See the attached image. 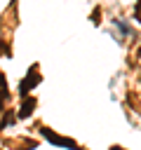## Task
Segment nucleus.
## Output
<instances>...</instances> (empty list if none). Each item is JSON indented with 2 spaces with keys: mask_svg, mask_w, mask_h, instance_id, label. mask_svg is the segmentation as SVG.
Masks as SVG:
<instances>
[{
  "mask_svg": "<svg viewBox=\"0 0 141 150\" xmlns=\"http://www.w3.org/2000/svg\"><path fill=\"white\" fill-rule=\"evenodd\" d=\"M42 136L49 141V143H54V145H63V148H70V150H80V145L75 143V141H70V138H63V136H56L52 129H42Z\"/></svg>",
  "mask_w": 141,
  "mask_h": 150,
  "instance_id": "f03ea898",
  "label": "nucleus"
},
{
  "mask_svg": "<svg viewBox=\"0 0 141 150\" xmlns=\"http://www.w3.org/2000/svg\"><path fill=\"white\" fill-rule=\"evenodd\" d=\"M9 98V94H7V80H5V75L0 73V110L5 108V101Z\"/></svg>",
  "mask_w": 141,
  "mask_h": 150,
  "instance_id": "20e7f679",
  "label": "nucleus"
},
{
  "mask_svg": "<svg viewBox=\"0 0 141 150\" xmlns=\"http://www.w3.org/2000/svg\"><path fill=\"white\" fill-rule=\"evenodd\" d=\"M38 70H40V68H38V63H33V66H31V75H26V77L21 80V84H19V94H21L24 98L28 96V91H31L35 84H40L42 75H38Z\"/></svg>",
  "mask_w": 141,
  "mask_h": 150,
  "instance_id": "f257e3e1",
  "label": "nucleus"
},
{
  "mask_svg": "<svg viewBox=\"0 0 141 150\" xmlns=\"http://www.w3.org/2000/svg\"><path fill=\"white\" fill-rule=\"evenodd\" d=\"M92 21H94V23H99V7L94 9V14H92Z\"/></svg>",
  "mask_w": 141,
  "mask_h": 150,
  "instance_id": "39448f33",
  "label": "nucleus"
},
{
  "mask_svg": "<svg viewBox=\"0 0 141 150\" xmlns=\"http://www.w3.org/2000/svg\"><path fill=\"white\" fill-rule=\"evenodd\" d=\"M33 108H35V98H33V96H31V98L26 96V98H24V105H21V110H19V115H16V117H19V120L28 117V115L33 112Z\"/></svg>",
  "mask_w": 141,
  "mask_h": 150,
  "instance_id": "7ed1b4c3",
  "label": "nucleus"
},
{
  "mask_svg": "<svg viewBox=\"0 0 141 150\" xmlns=\"http://www.w3.org/2000/svg\"><path fill=\"white\" fill-rule=\"evenodd\" d=\"M110 150H125V148H120V145H113V148H110Z\"/></svg>",
  "mask_w": 141,
  "mask_h": 150,
  "instance_id": "423d86ee",
  "label": "nucleus"
}]
</instances>
